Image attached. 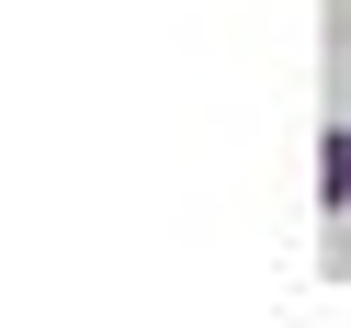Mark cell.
I'll return each instance as SVG.
<instances>
[{
	"label": "cell",
	"instance_id": "1",
	"mask_svg": "<svg viewBox=\"0 0 351 328\" xmlns=\"http://www.w3.org/2000/svg\"><path fill=\"white\" fill-rule=\"evenodd\" d=\"M317 204H351V125L317 136Z\"/></svg>",
	"mask_w": 351,
	"mask_h": 328
},
{
	"label": "cell",
	"instance_id": "2",
	"mask_svg": "<svg viewBox=\"0 0 351 328\" xmlns=\"http://www.w3.org/2000/svg\"><path fill=\"white\" fill-rule=\"evenodd\" d=\"M340 249H351V238H340Z\"/></svg>",
	"mask_w": 351,
	"mask_h": 328
}]
</instances>
